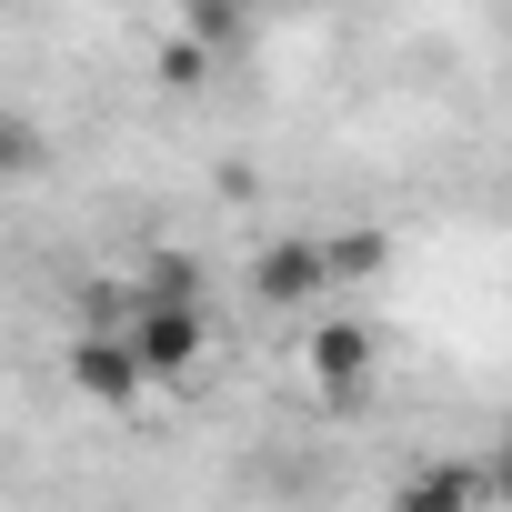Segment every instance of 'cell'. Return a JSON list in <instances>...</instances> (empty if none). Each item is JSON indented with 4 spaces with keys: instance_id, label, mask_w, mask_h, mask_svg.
Returning <instances> with one entry per match:
<instances>
[{
    "instance_id": "1",
    "label": "cell",
    "mask_w": 512,
    "mask_h": 512,
    "mask_svg": "<svg viewBox=\"0 0 512 512\" xmlns=\"http://www.w3.org/2000/svg\"><path fill=\"white\" fill-rule=\"evenodd\" d=\"M121 342H131L141 382H191V372H201V352H211V312H201V302H141V292H131Z\"/></svg>"
},
{
    "instance_id": "2",
    "label": "cell",
    "mask_w": 512,
    "mask_h": 512,
    "mask_svg": "<svg viewBox=\"0 0 512 512\" xmlns=\"http://www.w3.org/2000/svg\"><path fill=\"white\" fill-rule=\"evenodd\" d=\"M312 392L332 412H362L372 402V322H312Z\"/></svg>"
},
{
    "instance_id": "3",
    "label": "cell",
    "mask_w": 512,
    "mask_h": 512,
    "mask_svg": "<svg viewBox=\"0 0 512 512\" xmlns=\"http://www.w3.org/2000/svg\"><path fill=\"white\" fill-rule=\"evenodd\" d=\"M502 492V452H472V462H422L392 482V512H482Z\"/></svg>"
},
{
    "instance_id": "4",
    "label": "cell",
    "mask_w": 512,
    "mask_h": 512,
    "mask_svg": "<svg viewBox=\"0 0 512 512\" xmlns=\"http://www.w3.org/2000/svg\"><path fill=\"white\" fill-rule=\"evenodd\" d=\"M71 392H81V402H101V412H131L151 382H141V362H131V342H121V332H81V342H71Z\"/></svg>"
},
{
    "instance_id": "5",
    "label": "cell",
    "mask_w": 512,
    "mask_h": 512,
    "mask_svg": "<svg viewBox=\"0 0 512 512\" xmlns=\"http://www.w3.org/2000/svg\"><path fill=\"white\" fill-rule=\"evenodd\" d=\"M251 292H262L272 312H302V302H322V251L292 231V241H272L262 262H251Z\"/></svg>"
},
{
    "instance_id": "6",
    "label": "cell",
    "mask_w": 512,
    "mask_h": 512,
    "mask_svg": "<svg viewBox=\"0 0 512 512\" xmlns=\"http://www.w3.org/2000/svg\"><path fill=\"white\" fill-rule=\"evenodd\" d=\"M312 251H322V292H332V282H372V272L392 262V241H382V231H322Z\"/></svg>"
},
{
    "instance_id": "7",
    "label": "cell",
    "mask_w": 512,
    "mask_h": 512,
    "mask_svg": "<svg viewBox=\"0 0 512 512\" xmlns=\"http://www.w3.org/2000/svg\"><path fill=\"white\" fill-rule=\"evenodd\" d=\"M31 171H51V131L31 111H0V181H31Z\"/></svg>"
},
{
    "instance_id": "8",
    "label": "cell",
    "mask_w": 512,
    "mask_h": 512,
    "mask_svg": "<svg viewBox=\"0 0 512 512\" xmlns=\"http://www.w3.org/2000/svg\"><path fill=\"white\" fill-rule=\"evenodd\" d=\"M141 302H201V262L181 241H161L151 262H141Z\"/></svg>"
},
{
    "instance_id": "9",
    "label": "cell",
    "mask_w": 512,
    "mask_h": 512,
    "mask_svg": "<svg viewBox=\"0 0 512 512\" xmlns=\"http://www.w3.org/2000/svg\"><path fill=\"white\" fill-rule=\"evenodd\" d=\"M181 41H191V51H201V61H211V51H221V41H241V11H221V0H201V11H191V21H181Z\"/></svg>"
},
{
    "instance_id": "10",
    "label": "cell",
    "mask_w": 512,
    "mask_h": 512,
    "mask_svg": "<svg viewBox=\"0 0 512 512\" xmlns=\"http://www.w3.org/2000/svg\"><path fill=\"white\" fill-rule=\"evenodd\" d=\"M161 81H171V91H201V81H211V61H201L191 41H171V51H161Z\"/></svg>"
}]
</instances>
